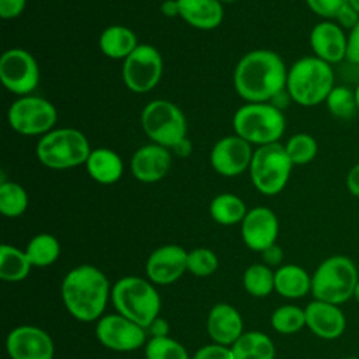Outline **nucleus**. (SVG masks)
<instances>
[{"instance_id": "nucleus-1", "label": "nucleus", "mask_w": 359, "mask_h": 359, "mask_svg": "<svg viewBox=\"0 0 359 359\" xmlns=\"http://www.w3.org/2000/svg\"><path fill=\"white\" fill-rule=\"evenodd\" d=\"M287 70L282 57L268 49L244 55L233 74L237 94L247 102H268L286 90Z\"/></svg>"}, {"instance_id": "nucleus-2", "label": "nucleus", "mask_w": 359, "mask_h": 359, "mask_svg": "<svg viewBox=\"0 0 359 359\" xmlns=\"http://www.w3.org/2000/svg\"><path fill=\"white\" fill-rule=\"evenodd\" d=\"M111 290L107 275L90 264L72 268L60 285L63 306L73 318L81 323L98 321L104 316Z\"/></svg>"}, {"instance_id": "nucleus-3", "label": "nucleus", "mask_w": 359, "mask_h": 359, "mask_svg": "<svg viewBox=\"0 0 359 359\" xmlns=\"http://www.w3.org/2000/svg\"><path fill=\"white\" fill-rule=\"evenodd\" d=\"M334 87L332 66L317 56L300 57L287 70L286 91L290 100L302 107L324 102Z\"/></svg>"}, {"instance_id": "nucleus-4", "label": "nucleus", "mask_w": 359, "mask_h": 359, "mask_svg": "<svg viewBox=\"0 0 359 359\" xmlns=\"http://www.w3.org/2000/svg\"><path fill=\"white\" fill-rule=\"evenodd\" d=\"M111 300L115 311L147 330L158 317L161 299L149 279L140 276H123L112 285Z\"/></svg>"}, {"instance_id": "nucleus-5", "label": "nucleus", "mask_w": 359, "mask_h": 359, "mask_svg": "<svg viewBox=\"0 0 359 359\" xmlns=\"http://www.w3.org/2000/svg\"><path fill=\"white\" fill-rule=\"evenodd\" d=\"M358 280V266L349 257L331 255L314 269L311 275V294L317 300L341 306L353 299Z\"/></svg>"}, {"instance_id": "nucleus-6", "label": "nucleus", "mask_w": 359, "mask_h": 359, "mask_svg": "<svg viewBox=\"0 0 359 359\" xmlns=\"http://www.w3.org/2000/svg\"><path fill=\"white\" fill-rule=\"evenodd\" d=\"M236 135L251 144L276 143L286 128L282 109L271 102H247L233 116Z\"/></svg>"}, {"instance_id": "nucleus-7", "label": "nucleus", "mask_w": 359, "mask_h": 359, "mask_svg": "<svg viewBox=\"0 0 359 359\" xmlns=\"http://www.w3.org/2000/svg\"><path fill=\"white\" fill-rule=\"evenodd\" d=\"M91 153L84 133L74 128L52 129L36 144V157L48 168L65 170L86 164Z\"/></svg>"}, {"instance_id": "nucleus-8", "label": "nucleus", "mask_w": 359, "mask_h": 359, "mask_svg": "<svg viewBox=\"0 0 359 359\" xmlns=\"http://www.w3.org/2000/svg\"><path fill=\"white\" fill-rule=\"evenodd\" d=\"M293 163L279 142L259 146L250 164L252 185L264 195H276L287 184Z\"/></svg>"}, {"instance_id": "nucleus-9", "label": "nucleus", "mask_w": 359, "mask_h": 359, "mask_svg": "<svg viewBox=\"0 0 359 359\" xmlns=\"http://www.w3.org/2000/svg\"><path fill=\"white\" fill-rule=\"evenodd\" d=\"M144 133L160 146L178 147L185 142L187 121L181 109L167 101L154 100L149 102L140 115Z\"/></svg>"}, {"instance_id": "nucleus-10", "label": "nucleus", "mask_w": 359, "mask_h": 359, "mask_svg": "<svg viewBox=\"0 0 359 359\" xmlns=\"http://www.w3.org/2000/svg\"><path fill=\"white\" fill-rule=\"evenodd\" d=\"M7 119L10 126L21 135L35 136L52 130L57 112L52 102L36 95H24L8 108Z\"/></svg>"}, {"instance_id": "nucleus-11", "label": "nucleus", "mask_w": 359, "mask_h": 359, "mask_svg": "<svg viewBox=\"0 0 359 359\" xmlns=\"http://www.w3.org/2000/svg\"><path fill=\"white\" fill-rule=\"evenodd\" d=\"M163 74V59L160 52L151 45H137L125 59L122 79L133 93H147L153 90Z\"/></svg>"}, {"instance_id": "nucleus-12", "label": "nucleus", "mask_w": 359, "mask_h": 359, "mask_svg": "<svg viewBox=\"0 0 359 359\" xmlns=\"http://www.w3.org/2000/svg\"><path fill=\"white\" fill-rule=\"evenodd\" d=\"M94 332L98 342L114 352H132L147 342V330L119 313L104 314Z\"/></svg>"}, {"instance_id": "nucleus-13", "label": "nucleus", "mask_w": 359, "mask_h": 359, "mask_svg": "<svg viewBox=\"0 0 359 359\" xmlns=\"http://www.w3.org/2000/svg\"><path fill=\"white\" fill-rule=\"evenodd\" d=\"M0 80L14 94L22 97L29 94L39 83V67L35 57L21 48L6 50L0 57Z\"/></svg>"}, {"instance_id": "nucleus-14", "label": "nucleus", "mask_w": 359, "mask_h": 359, "mask_svg": "<svg viewBox=\"0 0 359 359\" xmlns=\"http://www.w3.org/2000/svg\"><path fill=\"white\" fill-rule=\"evenodd\" d=\"M6 352L10 359H55V344L45 330L24 324L8 332Z\"/></svg>"}, {"instance_id": "nucleus-15", "label": "nucleus", "mask_w": 359, "mask_h": 359, "mask_svg": "<svg viewBox=\"0 0 359 359\" xmlns=\"http://www.w3.org/2000/svg\"><path fill=\"white\" fill-rule=\"evenodd\" d=\"M188 251L177 244L156 248L146 261L147 279L158 286L175 283L187 271Z\"/></svg>"}, {"instance_id": "nucleus-16", "label": "nucleus", "mask_w": 359, "mask_h": 359, "mask_svg": "<svg viewBox=\"0 0 359 359\" xmlns=\"http://www.w3.org/2000/svg\"><path fill=\"white\" fill-rule=\"evenodd\" d=\"M254 151L251 143L231 135L220 139L210 151V164L223 177H236L250 168Z\"/></svg>"}, {"instance_id": "nucleus-17", "label": "nucleus", "mask_w": 359, "mask_h": 359, "mask_svg": "<svg viewBox=\"0 0 359 359\" xmlns=\"http://www.w3.org/2000/svg\"><path fill=\"white\" fill-rule=\"evenodd\" d=\"M278 234L279 222L269 208H252L241 222V238L252 251L262 252L265 248L276 243Z\"/></svg>"}, {"instance_id": "nucleus-18", "label": "nucleus", "mask_w": 359, "mask_h": 359, "mask_svg": "<svg viewBox=\"0 0 359 359\" xmlns=\"http://www.w3.org/2000/svg\"><path fill=\"white\" fill-rule=\"evenodd\" d=\"M306 327L320 339L334 341L346 330V317L341 306L313 299L306 307Z\"/></svg>"}, {"instance_id": "nucleus-19", "label": "nucleus", "mask_w": 359, "mask_h": 359, "mask_svg": "<svg viewBox=\"0 0 359 359\" xmlns=\"http://www.w3.org/2000/svg\"><path fill=\"white\" fill-rule=\"evenodd\" d=\"M309 41L314 56L331 66L346 59L348 34L332 20L316 24L310 31Z\"/></svg>"}, {"instance_id": "nucleus-20", "label": "nucleus", "mask_w": 359, "mask_h": 359, "mask_svg": "<svg viewBox=\"0 0 359 359\" xmlns=\"http://www.w3.org/2000/svg\"><path fill=\"white\" fill-rule=\"evenodd\" d=\"M206 331L212 342L231 346L244 332L240 311L229 303H216L208 314Z\"/></svg>"}, {"instance_id": "nucleus-21", "label": "nucleus", "mask_w": 359, "mask_h": 359, "mask_svg": "<svg viewBox=\"0 0 359 359\" xmlns=\"http://www.w3.org/2000/svg\"><path fill=\"white\" fill-rule=\"evenodd\" d=\"M170 165L171 154L168 149L156 143L137 149L130 160V171L142 182L160 181L168 172Z\"/></svg>"}, {"instance_id": "nucleus-22", "label": "nucleus", "mask_w": 359, "mask_h": 359, "mask_svg": "<svg viewBox=\"0 0 359 359\" xmlns=\"http://www.w3.org/2000/svg\"><path fill=\"white\" fill-rule=\"evenodd\" d=\"M180 17L198 29H213L223 20L220 0H177Z\"/></svg>"}, {"instance_id": "nucleus-23", "label": "nucleus", "mask_w": 359, "mask_h": 359, "mask_svg": "<svg viewBox=\"0 0 359 359\" xmlns=\"http://www.w3.org/2000/svg\"><path fill=\"white\" fill-rule=\"evenodd\" d=\"M275 292L285 299H302L311 293V275L296 264L280 265L275 271Z\"/></svg>"}, {"instance_id": "nucleus-24", "label": "nucleus", "mask_w": 359, "mask_h": 359, "mask_svg": "<svg viewBox=\"0 0 359 359\" xmlns=\"http://www.w3.org/2000/svg\"><path fill=\"white\" fill-rule=\"evenodd\" d=\"M86 168L88 175L104 185H109L116 182L123 172V163L121 157L111 149L98 147L91 150Z\"/></svg>"}, {"instance_id": "nucleus-25", "label": "nucleus", "mask_w": 359, "mask_h": 359, "mask_svg": "<svg viewBox=\"0 0 359 359\" xmlns=\"http://www.w3.org/2000/svg\"><path fill=\"white\" fill-rule=\"evenodd\" d=\"M136 46L135 32L123 25H111L100 35V49L111 59H126Z\"/></svg>"}, {"instance_id": "nucleus-26", "label": "nucleus", "mask_w": 359, "mask_h": 359, "mask_svg": "<svg viewBox=\"0 0 359 359\" xmlns=\"http://www.w3.org/2000/svg\"><path fill=\"white\" fill-rule=\"evenodd\" d=\"M234 359H275L273 341L261 331H247L231 345Z\"/></svg>"}, {"instance_id": "nucleus-27", "label": "nucleus", "mask_w": 359, "mask_h": 359, "mask_svg": "<svg viewBox=\"0 0 359 359\" xmlns=\"http://www.w3.org/2000/svg\"><path fill=\"white\" fill-rule=\"evenodd\" d=\"M32 268L25 251L11 244H1L0 247V279L15 283L24 280Z\"/></svg>"}, {"instance_id": "nucleus-28", "label": "nucleus", "mask_w": 359, "mask_h": 359, "mask_svg": "<svg viewBox=\"0 0 359 359\" xmlns=\"http://www.w3.org/2000/svg\"><path fill=\"white\" fill-rule=\"evenodd\" d=\"M247 206L241 198L234 194H220L213 198L209 206L212 219L223 226H233L241 223L247 215Z\"/></svg>"}, {"instance_id": "nucleus-29", "label": "nucleus", "mask_w": 359, "mask_h": 359, "mask_svg": "<svg viewBox=\"0 0 359 359\" xmlns=\"http://www.w3.org/2000/svg\"><path fill=\"white\" fill-rule=\"evenodd\" d=\"M24 251L32 266H49L57 261L60 255V244L55 236L41 233L29 240Z\"/></svg>"}, {"instance_id": "nucleus-30", "label": "nucleus", "mask_w": 359, "mask_h": 359, "mask_svg": "<svg viewBox=\"0 0 359 359\" xmlns=\"http://www.w3.org/2000/svg\"><path fill=\"white\" fill-rule=\"evenodd\" d=\"M243 286L254 297H266L275 290V272L265 264H252L243 273Z\"/></svg>"}, {"instance_id": "nucleus-31", "label": "nucleus", "mask_w": 359, "mask_h": 359, "mask_svg": "<svg viewBox=\"0 0 359 359\" xmlns=\"http://www.w3.org/2000/svg\"><path fill=\"white\" fill-rule=\"evenodd\" d=\"M271 325L279 334H296L306 327L304 309L296 304L279 306L271 314Z\"/></svg>"}, {"instance_id": "nucleus-32", "label": "nucleus", "mask_w": 359, "mask_h": 359, "mask_svg": "<svg viewBox=\"0 0 359 359\" xmlns=\"http://www.w3.org/2000/svg\"><path fill=\"white\" fill-rule=\"evenodd\" d=\"M28 206V195L25 189L13 181H1L0 184V212L7 217L21 216Z\"/></svg>"}, {"instance_id": "nucleus-33", "label": "nucleus", "mask_w": 359, "mask_h": 359, "mask_svg": "<svg viewBox=\"0 0 359 359\" xmlns=\"http://www.w3.org/2000/svg\"><path fill=\"white\" fill-rule=\"evenodd\" d=\"M324 102L330 114L338 119L348 121L359 112L353 91L345 86H335Z\"/></svg>"}, {"instance_id": "nucleus-34", "label": "nucleus", "mask_w": 359, "mask_h": 359, "mask_svg": "<svg viewBox=\"0 0 359 359\" xmlns=\"http://www.w3.org/2000/svg\"><path fill=\"white\" fill-rule=\"evenodd\" d=\"M146 359H191L182 344L171 337H151L144 345Z\"/></svg>"}, {"instance_id": "nucleus-35", "label": "nucleus", "mask_w": 359, "mask_h": 359, "mask_svg": "<svg viewBox=\"0 0 359 359\" xmlns=\"http://www.w3.org/2000/svg\"><path fill=\"white\" fill-rule=\"evenodd\" d=\"M285 150L293 165H304L314 160L318 151V144L311 135L296 133L287 139Z\"/></svg>"}, {"instance_id": "nucleus-36", "label": "nucleus", "mask_w": 359, "mask_h": 359, "mask_svg": "<svg viewBox=\"0 0 359 359\" xmlns=\"http://www.w3.org/2000/svg\"><path fill=\"white\" fill-rule=\"evenodd\" d=\"M219 266L217 255L206 247H198L188 251L187 271L195 276L203 278L216 272Z\"/></svg>"}, {"instance_id": "nucleus-37", "label": "nucleus", "mask_w": 359, "mask_h": 359, "mask_svg": "<svg viewBox=\"0 0 359 359\" xmlns=\"http://www.w3.org/2000/svg\"><path fill=\"white\" fill-rule=\"evenodd\" d=\"M346 3L348 0H306L307 7L324 20H334Z\"/></svg>"}, {"instance_id": "nucleus-38", "label": "nucleus", "mask_w": 359, "mask_h": 359, "mask_svg": "<svg viewBox=\"0 0 359 359\" xmlns=\"http://www.w3.org/2000/svg\"><path fill=\"white\" fill-rule=\"evenodd\" d=\"M192 359H234V356L231 346L212 342L196 349Z\"/></svg>"}, {"instance_id": "nucleus-39", "label": "nucleus", "mask_w": 359, "mask_h": 359, "mask_svg": "<svg viewBox=\"0 0 359 359\" xmlns=\"http://www.w3.org/2000/svg\"><path fill=\"white\" fill-rule=\"evenodd\" d=\"M335 22L342 28V29H348V32L359 22V13L349 4L346 3L337 14V17L334 18Z\"/></svg>"}, {"instance_id": "nucleus-40", "label": "nucleus", "mask_w": 359, "mask_h": 359, "mask_svg": "<svg viewBox=\"0 0 359 359\" xmlns=\"http://www.w3.org/2000/svg\"><path fill=\"white\" fill-rule=\"evenodd\" d=\"M27 0H0V15L4 20L17 18L25 8Z\"/></svg>"}, {"instance_id": "nucleus-41", "label": "nucleus", "mask_w": 359, "mask_h": 359, "mask_svg": "<svg viewBox=\"0 0 359 359\" xmlns=\"http://www.w3.org/2000/svg\"><path fill=\"white\" fill-rule=\"evenodd\" d=\"M346 60L359 66V22L348 32Z\"/></svg>"}, {"instance_id": "nucleus-42", "label": "nucleus", "mask_w": 359, "mask_h": 359, "mask_svg": "<svg viewBox=\"0 0 359 359\" xmlns=\"http://www.w3.org/2000/svg\"><path fill=\"white\" fill-rule=\"evenodd\" d=\"M261 254H262L264 264L268 266H278V265H280V262L283 259V251L276 243L272 244L271 247L265 248Z\"/></svg>"}, {"instance_id": "nucleus-43", "label": "nucleus", "mask_w": 359, "mask_h": 359, "mask_svg": "<svg viewBox=\"0 0 359 359\" xmlns=\"http://www.w3.org/2000/svg\"><path fill=\"white\" fill-rule=\"evenodd\" d=\"M346 189L348 192L355 196L359 198V163H356L355 165H352L346 174Z\"/></svg>"}, {"instance_id": "nucleus-44", "label": "nucleus", "mask_w": 359, "mask_h": 359, "mask_svg": "<svg viewBox=\"0 0 359 359\" xmlns=\"http://www.w3.org/2000/svg\"><path fill=\"white\" fill-rule=\"evenodd\" d=\"M147 332L151 337H168L170 334V324L165 318L163 317H157L151 321V324L147 327Z\"/></svg>"}, {"instance_id": "nucleus-45", "label": "nucleus", "mask_w": 359, "mask_h": 359, "mask_svg": "<svg viewBox=\"0 0 359 359\" xmlns=\"http://www.w3.org/2000/svg\"><path fill=\"white\" fill-rule=\"evenodd\" d=\"M161 13H163L165 17H170V18L180 15L178 1H177V0H165V1H163V4H161Z\"/></svg>"}, {"instance_id": "nucleus-46", "label": "nucleus", "mask_w": 359, "mask_h": 359, "mask_svg": "<svg viewBox=\"0 0 359 359\" xmlns=\"http://www.w3.org/2000/svg\"><path fill=\"white\" fill-rule=\"evenodd\" d=\"M353 94H355V100H356V105H358V111H359V81L353 90Z\"/></svg>"}, {"instance_id": "nucleus-47", "label": "nucleus", "mask_w": 359, "mask_h": 359, "mask_svg": "<svg viewBox=\"0 0 359 359\" xmlns=\"http://www.w3.org/2000/svg\"><path fill=\"white\" fill-rule=\"evenodd\" d=\"M353 299L356 300V303L359 304V280L356 283V287H355V292H353Z\"/></svg>"}, {"instance_id": "nucleus-48", "label": "nucleus", "mask_w": 359, "mask_h": 359, "mask_svg": "<svg viewBox=\"0 0 359 359\" xmlns=\"http://www.w3.org/2000/svg\"><path fill=\"white\" fill-rule=\"evenodd\" d=\"M348 3L359 13V0H348Z\"/></svg>"}, {"instance_id": "nucleus-49", "label": "nucleus", "mask_w": 359, "mask_h": 359, "mask_svg": "<svg viewBox=\"0 0 359 359\" xmlns=\"http://www.w3.org/2000/svg\"><path fill=\"white\" fill-rule=\"evenodd\" d=\"M342 359H359V356H346V358H342Z\"/></svg>"}, {"instance_id": "nucleus-50", "label": "nucleus", "mask_w": 359, "mask_h": 359, "mask_svg": "<svg viewBox=\"0 0 359 359\" xmlns=\"http://www.w3.org/2000/svg\"><path fill=\"white\" fill-rule=\"evenodd\" d=\"M236 0H220V3H233Z\"/></svg>"}]
</instances>
